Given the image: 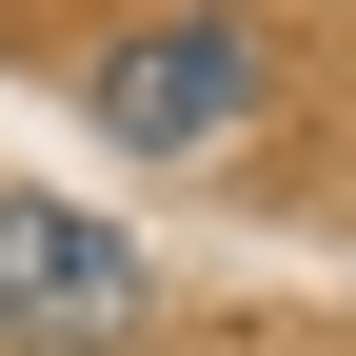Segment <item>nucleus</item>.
Masks as SVG:
<instances>
[{
    "label": "nucleus",
    "mask_w": 356,
    "mask_h": 356,
    "mask_svg": "<svg viewBox=\"0 0 356 356\" xmlns=\"http://www.w3.org/2000/svg\"><path fill=\"white\" fill-rule=\"evenodd\" d=\"M79 99H99L119 159H218V139L257 119V40H238V20H159V40H119Z\"/></svg>",
    "instance_id": "f257e3e1"
},
{
    "label": "nucleus",
    "mask_w": 356,
    "mask_h": 356,
    "mask_svg": "<svg viewBox=\"0 0 356 356\" xmlns=\"http://www.w3.org/2000/svg\"><path fill=\"white\" fill-rule=\"evenodd\" d=\"M0 317L20 337H119L139 317V238H99L79 198H0Z\"/></svg>",
    "instance_id": "f03ea898"
}]
</instances>
